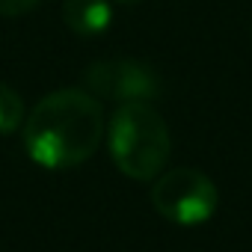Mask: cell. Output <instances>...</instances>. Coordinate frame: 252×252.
Instances as JSON below:
<instances>
[{"label":"cell","mask_w":252,"mask_h":252,"mask_svg":"<svg viewBox=\"0 0 252 252\" xmlns=\"http://www.w3.org/2000/svg\"><path fill=\"white\" fill-rule=\"evenodd\" d=\"M217 184L190 166H178L169 169L158 178V184L152 187V205L155 211L175 222V225H199L208 222L217 211Z\"/></svg>","instance_id":"cell-3"},{"label":"cell","mask_w":252,"mask_h":252,"mask_svg":"<svg viewBox=\"0 0 252 252\" xmlns=\"http://www.w3.org/2000/svg\"><path fill=\"white\" fill-rule=\"evenodd\" d=\"M113 3H140V0H113Z\"/></svg>","instance_id":"cell-8"},{"label":"cell","mask_w":252,"mask_h":252,"mask_svg":"<svg viewBox=\"0 0 252 252\" xmlns=\"http://www.w3.org/2000/svg\"><path fill=\"white\" fill-rule=\"evenodd\" d=\"M107 146L122 175L134 181H152L169 160L166 119L149 101L119 104L107 125Z\"/></svg>","instance_id":"cell-2"},{"label":"cell","mask_w":252,"mask_h":252,"mask_svg":"<svg viewBox=\"0 0 252 252\" xmlns=\"http://www.w3.org/2000/svg\"><path fill=\"white\" fill-rule=\"evenodd\" d=\"M63 21L80 39H98L113 24V0H63Z\"/></svg>","instance_id":"cell-5"},{"label":"cell","mask_w":252,"mask_h":252,"mask_svg":"<svg viewBox=\"0 0 252 252\" xmlns=\"http://www.w3.org/2000/svg\"><path fill=\"white\" fill-rule=\"evenodd\" d=\"M24 125V101L9 86L0 83V134H15Z\"/></svg>","instance_id":"cell-6"},{"label":"cell","mask_w":252,"mask_h":252,"mask_svg":"<svg viewBox=\"0 0 252 252\" xmlns=\"http://www.w3.org/2000/svg\"><path fill=\"white\" fill-rule=\"evenodd\" d=\"M101 134V101L86 89H57L24 119V152L45 169H74L95 155Z\"/></svg>","instance_id":"cell-1"},{"label":"cell","mask_w":252,"mask_h":252,"mask_svg":"<svg viewBox=\"0 0 252 252\" xmlns=\"http://www.w3.org/2000/svg\"><path fill=\"white\" fill-rule=\"evenodd\" d=\"M39 6H42V0H0V15L18 18V15H27Z\"/></svg>","instance_id":"cell-7"},{"label":"cell","mask_w":252,"mask_h":252,"mask_svg":"<svg viewBox=\"0 0 252 252\" xmlns=\"http://www.w3.org/2000/svg\"><path fill=\"white\" fill-rule=\"evenodd\" d=\"M83 89L92 92L95 98H107L116 104H131V101H155L163 92L160 74L131 57H119V60H98L86 65L83 71Z\"/></svg>","instance_id":"cell-4"}]
</instances>
